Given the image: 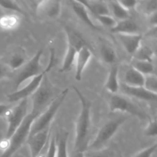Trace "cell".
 Instances as JSON below:
<instances>
[{"label": "cell", "instance_id": "obj_1", "mask_svg": "<svg viewBox=\"0 0 157 157\" xmlns=\"http://www.w3.org/2000/svg\"><path fill=\"white\" fill-rule=\"evenodd\" d=\"M73 89L81 102V111L75 126L74 152L85 153L89 146L91 127V104L79 89L75 86H73Z\"/></svg>", "mask_w": 157, "mask_h": 157}, {"label": "cell", "instance_id": "obj_2", "mask_svg": "<svg viewBox=\"0 0 157 157\" xmlns=\"http://www.w3.org/2000/svg\"><path fill=\"white\" fill-rule=\"evenodd\" d=\"M68 88H66L64 90H62L55 99L52 100V101L48 106L47 108L39 116L35 118V120L32 123V127H31L29 137H31L36 133L49 129V125L56 115L58 110L61 107V104L65 100L66 96L68 94Z\"/></svg>", "mask_w": 157, "mask_h": 157}, {"label": "cell", "instance_id": "obj_3", "mask_svg": "<svg viewBox=\"0 0 157 157\" xmlns=\"http://www.w3.org/2000/svg\"><path fill=\"white\" fill-rule=\"evenodd\" d=\"M39 115L30 112L22 121L21 125L15 130L12 136L8 140V145L6 150L2 153L0 157H12L14 154L19 150L21 146L27 141L30 133L31 127L35 118Z\"/></svg>", "mask_w": 157, "mask_h": 157}, {"label": "cell", "instance_id": "obj_4", "mask_svg": "<svg viewBox=\"0 0 157 157\" xmlns=\"http://www.w3.org/2000/svg\"><path fill=\"white\" fill-rule=\"evenodd\" d=\"M128 118V117L124 115L107 121L100 128L95 139L89 144L87 150H98L104 148Z\"/></svg>", "mask_w": 157, "mask_h": 157}, {"label": "cell", "instance_id": "obj_5", "mask_svg": "<svg viewBox=\"0 0 157 157\" xmlns=\"http://www.w3.org/2000/svg\"><path fill=\"white\" fill-rule=\"evenodd\" d=\"M55 63H56V59H55V51L53 49H51V54H50V59H49L48 64L47 67L44 69V71L38 75V76L35 77L31 80L30 82L24 87L23 88L20 89V90H17L15 91L12 92V94H9L7 96L8 100L10 103H15L18 102V101H21L24 99H28L29 96H32L34 93L37 90L38 87L40 86L41 83L42 82L43 78H44V75H47L48 72L55 66Z\"/></svg>", "mask_w": 157, "mask_h": 157}, {"label": "cell", "instance_id": "obj_6", "mask_svg": "<svg viewBox=\"0 0 157 157\" xmlns=\"http://www.w3.org/2000/svg\"><path fill=\"white\" fill-rule=\"evenodd\" d=\"M108 105L111 113L119 111L136 117L140 120L150 119V117L140 107L136 105L128 98L117 94H110L108 99Z\"/></svg>", "mask_w": 157, "mask_h": 157}, {"label": "cell", "instance_id": "obj_7", "mask_svg": "<svg viewBox=\"0 0 157 157\" xmlns=\"http://www.w3.org/2000/svg\"><path fill=\"white\" fill-rule=\"evenodd\" d=\"M43 55V50L38 51L29 61L25 63L20 69L14 79V87L18 89L22 83L27 80L38 76L44 71L41 64V58Z\"/></svg>", "mask_w": 157, "mask_h": 157}, {"label": "cell", "instance_id": "obj_8", "mask_svg": "<svg viewBox=\"0 0 157 157\" xmlns=\"http://www.w3.org/2000/svg\"><path fill=\"white\" fill-rule=\"evenodd\" d=\"M52 85L45 75L38 88L32 95V107L31 112L38 115L41 114L52 101Z\"/></svg>", "mask_w": 157, "mask_h": 157}, {"label": "cell", "instance_id": "obj_9", "mask_svg": "<svg viewBox=\"0 0 157 157\" xmlns=\"http://www.w3.org/2000/svg\"><path fill=\"white\" fill-rule=\"evenodd\" d=\"M18 102L16 106H12L11 110L6 115L8 127L5 140H9L12 136L28 114V99L21 100Z\"/></svg>", "mask_w": 157, "mask_h": 157}, {"label": "cell", "instance_id": "obj_10", "mask_svg": "<svg viewBox=\"0 0 157 157\" xmlns=\"http://www.w3.org/2000/svg\"><path fill=\"white\" fill-rule=\"evenodd\" d=\"M120 90L126 96L136 98L141 101L153 102L156 101L157 99V94L149 91L144 87H130L121 83L120 84Z\"/></svg>", "mask_w": 157, "mask_h": 157}, {"label": "cell", "instance_id": "obj_11", "mask_svg": "<svg viewBox=\"0 0 157 157\" xmlns=\"http://www.w3.org/2000/svg\"><path fill=\"white\" fill-rule=\"evenodd\" d=\"M49 135V129H47L28 138L27 143L30 150L31 157H37L41 153L47 146Z\"/></svg>", "mask_w": 157, "mask_h": 157}, {"label": "cell", "instance_id": "obj_12", "mask_svg": "<svg viewBox=\"0 0 157 157\" xmlns=\"http://www.w3.org/2000/svg\"><path fill=\"white\" fill-rule=\"evenodd\" d=\"M64 30L65 32L66 36H67V44H68L67 46H70V47L76 49L78 52L81 50L82 48H91L87 41V40L76 29L67 25H64Z\"/></svg>", "mask_w": 157, "mask_h": 157}, {"label": "cell", "instance_id": "obj_13", "mask_svg": "<svg viewBox=\"0 0 157 157\" xmlns=\"http://www.w3.org/2000/svg\"><path fill=\"white\" fill-rule=\"evenodd\" d=\"M92 55H93V53H92L91 48L84 47L78 51L76 55V58H75V61H76L75 75V80L81 81L84 69L90 61Z\"/></svg>", "mask_w": 157, "mask_h": 157}, {"label": "cell", "instance_id": "obj_14", "mask_svg": "<svg viewBox=\"0 0 157 157\" xmlns=\"http://www.w3.org/2000/svg\"><path fill=\"white\" fill-rule=\"evenodd\" d=\"M117 36L126 52L132 55L136 53L142 43L143 36L140 34H136V35L119 34V35H117Z\"/></svg>", "mask_w": 157, "mask_h": 157}, {"label": "cell", "instance_id": "obj_15", "mask_svg": "<svg viewBox=\"0 0 157 157\" xmlns=\"http://www.w3.org/2000/svg\"><path fill=\"white\" fill-rule=\"evenodd\" d=\"M111 32L119 35H136L140 34V28L137 23L130 18L117 21L113 28L110 29Z\"/></svg>", "mask_w": 157, "mask_h": 157}, {"label": "cell", "instance_id": "obj_16", "mask_svg": "<svg viewBox=\"0 0 157 157\" xmlns=\"http://www.w3.org/2000/svg\"><path fill=\"white\" fill-rule=\"evenodd\" d=\"M71 6L75 15L81 20L84 23H85L88 27L95 30H100V28L94 23L89 15V12L87 8L85 7L81 1H71Z\"/></svg>", "mask_w": 157, "mask_h": 157}, {"label": "cell", "instance_id": "obj_17", "mask_svg": "<svg viewBox=\"0 0 157 157\" xmlns=\"http://www.w3.org/2000/svg\"><path fill=\"white\" fill-rule=\"evenodd\" d=\"M118 74H119V67H118L117 64H115L110 66L108 76H107V81L104 84V87L111 94H117L120 90Z\"/></svg>", "mask_w": 157, "mask_h": 157}, {"label": "cell", "instance_id": "obj_18", "mask_svg": "<svg viewBox=\"0 0 157 157\" xmlns=\"http://www.w3.org/2000/svg\"><path fill=\"white\" fill-rule=\"evenodd\" d=\"M144 75L130 66L124 74L123 84L130 87H144Z\"/></svg>", "mask_w": 157, "mask_h": 157}, {"label": "cell", "instance_id": "obj_19", "mask_svg": "<svg viewBox=\"0 0 157 157\" xmlns=\"http://www.w3.org/2000/svg\"><path fill=\"white\" fill-rule=\"evenodd\" d=\"M99 52L101 60L105 64H108L110 66L117 64V56L116 51H115V49L113 48L111 44L101 40Z\"/></svg>", "mask_w": 157, "mask_h": 157}, {"label": "cell", "instance_id": "obj_20", "mask_svg": "<svg viewBox=\"0 0 157 157\" xmlns=\"http://www.w3.org/2000/svg\"><path fill=\"white\" fill-rule=\"evenodd\" d=\"M82 3L85 6L88 12H91L94 16H98V15H110V9H109L107 2L84 1L82 2Z\"/></svg>", "mask_w": 157, "mask_h": 157}, {"label": "cell", "instance_id": "obj_21", "mask_svg": "<svg viewBox=\"0 0 157 157\" xmlns=\"http://www.w3.org/2000/svg\"><path fill=\"white\" fill-rule=\"evenodd\" d=\"M45 14L46 16L55 18L61 12V2L58 1H41L38 4V9Z\"/></svg>", "mask_w": 157, "mask_h": 157}, {"label": "cell", "instance_id": "obj_22", "mask_svg": "<svg viewBox=\"0 0 157 157\" xmlns=\"http://www.w3.org/2000/svg\"><path fill=\"white\" fill-rule=\"evenodd\" d=\"M20 25V18L17 14H6L0 17V28L5 31L16 29Z\"/></svg>", "mask_w": 157, "mask_h": 157}, {"label": "cell", "instance_id": "obj_23", "mask_svg": "<svg viewBox=\"0 0 157 157\" xmlns=\"http://www.w3.org/2000/svg\"><path fill=\"white\" fill-rule=\"evenodd\" d=\"M56 139V152L55 157H68L67 153V139L68 133L65 131H61L55 136Z\"/></svg>", "mask_w": 157, "mask_h": 157}, {"label": "cell", "instance_id": "obj_24", "mask_svg": "<svg viewBox=\"0 0 157 157\" xmlns=\"http://www.w3.org/2000/svg\"><path fill=\"white\" fill-rule=\"evenodd\" d=\"M110 9V12L113 14V18H117L118 21L126 18H130V12L124 9L121 4L119 1H110L107 2Z\"/></svg>", "mask_w": 157, "mask_h": 157}, {"label": "cell", "instance_id": "obj_25", "mask_svg": "<svg viewBox=\"0 0 157 157\" xmlns=\"http://www.w3.org/2000/svg\"><path fill=\"white\" fill-rule=\"evenodd\" d=\"M77 53H78V51L76 49L73 48L70 46H67V51H66L62 61V64L59 70L60 72H67L71 70L74 63L75 61Z\"/></svg>", "mask_w": 157, "mask_h": 157}, {"label": "cell", "instance_id": "obj_26", "mask_svg": "<svg viewBox=\"0 0 157 157\" xmlns=\"http://www.w3.org/2000/svg\"><path fill=\"white\" fill-rule=\"evenodd\" d=\"M137 71L142 74L144 76L155 74V67L153 62L144 61H137V60H132L131 65Z\"/></svg>", "mask_w": 157, "mask_h": 157}, {"label": "cell", "instance_id": "obj_27", "mask_svg": "<svg viewBox=\"0 0 157 157\" xmlns=\"http://www.w3.org/2000/svg\"><path fill=\"white\" fill-rule=\"evenodd\" d=\"M26 63L25 56L23 53L20 52H17L12 54L6 61V65L12 71H16L21 68Z\"/></svg>", "mask_w": 157, "mask_h": 157}, {"label": "cell", "instance_id": "obj_28", "mask_svg": "<svg viewBox=\"0 0 157 157\" xmlns=\"http://www.w3.org/2000/svg\"><path fill=\"white\" fill-rule=\"evenodd\" d=\"M154 56V53L152 48L146 45H142L139 48L136 53L133 55V60H137V61H150L153 62V58Z\"/></svg>", "mask_w": 157, "mask_h": 157}, {"label": "cell", "instance_id": "obj_29", "mask_svg": "<svg viewBox=\"0 0 157 157\" xmlns=\"http://www.w3.org/2000/svg\"><path fill=\"white\" fill-rule=\"evenodd\" d=\"M136 9H138L142 13L148 16L157 12V1L150 0V1L138 2Z\"/></svg>", "mask_w": 157, "mask_h": 157}, {"label": "cell", "instance_id": "obj_30", "mask_svg": "<svg viewBox=\"0 0 157 157\" xmlns=\"http://www.w3.org/2000/svg\"><path fill=\"white\" fill-rule=\"evenodd\" d=\"M0 7L6 10L12 11L16 13L21 14L22 15H25V12L23 10L18 2L14 1H0Z\"/></svg>", "mask_w": 157, "mask_h": 157}, {"label": "cell", "instance_id": "obj_31", "mask_svg": "<svg viewBox=\"0 0 157 157\" xmlns=\"http://www.w3.org/2000/svg\"><path fill=\"white\" fill-rule=\"evenodd\" d=\"M144 87L149 91L157 94V77L156 74L145 76Z\"/></svg>", "mask_w": 157, "mask_h": 157}, {"label": "cell", "instance_id": "obj_32", "mask_svg": "<svg viewBox=\"0 0 157 157\" xmlns=\"http://www.w3.org/2000/svg\"><path fill=\"white\" fill-rule=\"evenodd\" d=\"M84 157H114V153L110 149L103 148L98 150H87Z\"/></svg>", "mask_w": 157, "mask_h": 157}, {"label": "cell", "instance_id": "obj_33", "mask_svg": "<svg viewBox=\"0 0 157 157\" xmlns=\"http://www.w3.org/2000/svg\"><path fill=\"white\" fill-rule=\"evenodd\" d=\"M144 135L150 137H156L157 136V121L156 118L149 120V123L144 130Z\"/></svg>", "mask_w": 157, "mask_h": 157}, {"label": "cell", "instance_id": "obj_34", "mask_svg": "<svg viewBox=\"0 0 157 157\" xmlns=\"http://www.w3.org/2000/svg\"><path fill=\"white\" fill-rule=\"evenodd\" d=\"M95 18L101 25L107 28H110V29L114 27L117 23V20L111 15H98L95 16Z\"/></svg>", "mask_w": 157, "mask_h": 157}, {"label": "cell", "instance_id": "obj_35", "mask_svg": "<svg viewBox=\"0 0 157 157\" xmlns=\"http://www.w3.org/2000/svg\"><path fill=\"white\" fill-rule=\"evenodd\" d=\"M157 149V144L155 143L153 145L148 147L147 148L144 149L139 153H136L133 157H152Z\"/></svg>", "mask_w": 157, "mask_h": 157}, {"label": "cell", "instance_id": "obj_36", "mask_svg": "<svg viewBox=\"0 0 157 157\" xmlns=\"http://www.w3.org/2000/svg\"><path fill=\"white\" fill-rule=\"evenodd\" d=\"M55 152H56V139H55V136H52L49 140L48 146L46 157H55Z\"/></svg>", "mask_w": 157, "mask_h": 157}, {"label": "cell", "instance_id": "obj_37", "mask_svg": "<svg viewBox=\"0 0 157 157\" xmlns=\"http://www.w3.org/2000/svg\"><path fill=\"white\" fill-rule=\"evenodd\" d=\"M119 2L124 9H127L128 12H130L132 9H136L138 1H135V0H121V1H119Z\"/></svg>", "mask_w": 157, "mask_h": 157}, {"label": "cell", "instance_id": "obj_38", "mask_svg": "<svg viewBox=\"0 0 157 157\" xmlns=\"http://www.w3.org/2000/svg\"><path fill=\"white\" fill-rule=\"evenodd\" d=\"M12 107V104H0V117H6L8 112L11 110Z\"/></svg>", "mask_w": 157, "mask_h": 157}, {"label": "cell", "instance_id": "obj_39", "mask_svg": "<svg viewBox=\"0 0 157 157\" xmlns=\"http://www.w3.org/2000/svg\"><path fill=\"white\" fill-rule=\"evenodd\" d=\"M9 75V71H7V68L5 67L4 64L0 61V80L6 78Z\"/></svg>", "mask_w": 157, "mask_h": 157}, {"label": "cell", "instance_id": "obj_40", "mask_svg": "<svg viewBox=\"0 0 157 157\" xmlns=\"http://www.w3.org/2000/svg\"><path fill=\"white\" fill-rule=\"evenodd\" d=\"M148 21H149V23L152 25L151 27H156V24H157L156 12L148 15Z\"/></svg>", "mask_w": 157, "mask_h": 157}, {"label": "cell", "instance_id": "obj_41", "mask_svg": "<svg viewBox=\"0 0 157 157\" xmlns=\"http://www.w3.org/2000/svg\"><path fill=\"white\" fill-rule=\"evenodd\" d=\"M147 36L156 38V27H151V29H150V30L148 31V32H147Z\"/></svg>", "mask_w": 157, "mask_h": 157}, {"label": "cell", "instance_id": "obj_42", "mask_svg": "<svg viewBox=\"0 0 157 157\" xmlns=\"http://www.w3.org/2000/svg\"><path fill=\"white\" fill-rule=\"evenodd\" d=\"M47 151H48V147L46 146V147H44V150L41 151V153H40V154L37 157H46V156H47Z\"/></svg>", "mask_w": 157, "mask_h": 157}, {"label": "cell", "instance_id": "obj_43", "mask_svg": "<svg viewBox=\"0 0 157 157\" xmlns=\"http://www.w3.org/2000/svg\"><path fill=\"white\" fill-rule=\"evenodd\" d=\"M72 157H84V153L81 152H74Z\"/></svg>", "mask_w": 157, "mask_h": 157}, {"label": "cell", "instance_id": "obj_44", "mask_svg": "<svg viewBox=\"0 0 157 157\" xmlns=\"http://www.w3.org/2000/svg\"><path fill=\"white\" fill-rule=\"evenodd\" d=\"M2 153V150H0V156H1Z\"/></svg>", "mask_w": 157, "mask_h": 157}]
</instances>
